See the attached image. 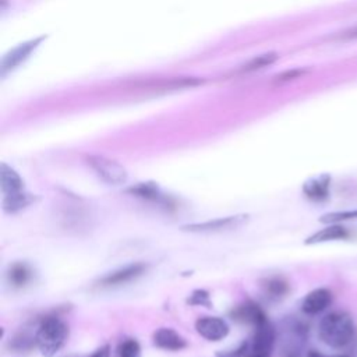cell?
Here are the masks:
<instances>
[{
  "label": "cell",
  "mask_w": 357,
  "mask_h": 357,
  "mask_svg": "<svg viewBox=\"0 0 357 357\" xmlns=\"http://www.w3.org/2000/svg\"><path fill=\"white\" fill-rule=\"evenodd\" d=\"M356 335L354 321L346 311H332L319 321L318 336L321 342L332 349L347 347Z\"/></svg>",
  "instance_id": "cell-1"
},
{
  "label": "cell",
  "mask_w": 357,
  "mask_h": 357,
  "mask_svg": "<svg viewBox=\"0 0 357 357\" xmlns=\"http://www.w3.org/2000/svg\"><path fill=\"white\" fill-rule=\"evenodd\" d=\"M35 346L43 357H53L59 353L67 343L70 336V329L66 321L59 315L43 317L33 332Z\"/></svg>",
  "instance_id": "cell-2"
},
{
  "label": "cell",
  "mask_w": 357,
  "mask_h": 357,
  "mask_svg": "<svg viewBox=\"0 0 357 357\" xmlns=\"http://www.w3.org/2000/svg\"><path fill=\"white\" fill-rule=\"evenodd\" d=\"M276 340V331L269 321L254 328L252 336L240 347L241 357H271Z\"/></svg>",
  "instance_id": "cell-3"
},
{
  "label": "cell",
  "mask_w": 357,
  "mask_h": 357,
  "mask_svg": "<svg viewBox=\"0 0 357 357\" xmlns=\"http://www.w3.org/2000/svg\"><path fill=\"white\" fill-rule=\"evenodd\" d=\"M250 220V215L247 213H236L223 218H215L204 222L187 223L180 227L181 231L194 233V234H211V233H222L236 230L244 226Z\"/></svg>",
  "instance_id": "cell-4"
},
{
  "label": "cell",
  "mask_w": 357,
  "mask_h": 357,
  "mask_svg": "<svg viewBox=\"0 0 357 357\" xmlns=\"http://www.w3.org/2000/svg\"><path fill=\"white\" fill-rule=\"evenodd\" d=\"M88 165L95 174L109 185H121L128 180V173L123 165L102 155L88 156Z\"/></svg>",
  "instance_id": "cell-5"
},
{
  "label": "cell",
  "mask_w": 357,
  "mask_h": 357,
  "mask_svg": "<svg viewBox=\"0 0 357 357\" xmlns=\"http://www.w3.org/2000/svg\"><path fill=\"white\" fill-rule=\"evenodd\" d=\"M45 39H46V35H42V36L29 39L26 42H22L18 46L13 47L10 52H7L0 61V75L4 77L13 70H15L20 64H22L39 47V45Z\"/></svg>",
  "instance_id": "cell-6"
},
{
  "label": "cell",
  "mask_w": 357,
  "mask_h": 357,
  "mask_svg": "<svg viewBox=\"0 0 357 357\" xmlns=\"http://www.w3.org/2000/svg\"><path fill=\"white\" fill-rule=\"evenodd\" d=\"M126 192L135 197V198L158 204L159 206H163L166 209H174L176 208L174 199L172 197H169L167 194H165L162 191V188L158 185V183H155V181L135 183V184L130 185L126 190Z\"/></svg>",
  "instance_id": "cell-7"
},
{
  "label": "cell",
  "mask_w": 357,
  "mask_h": 357,
  "mask_svg": "<svg viewBox=\"0 0 357 357\" xmlns=\"http://www.w3.org/2000/svg\"><path fill=\"white\" fill-rule=\"evenodd\" d=\"M146 271V265L142 262H132L124 266H120L112 272H107L96 282L99 287H116L126 283H130L144 275Z\"/></svg>",
  "instance_id": "cell-8"
},
{
  "label": "cell",
  "mask_w": 357,
  "mask_h": 357,
  "mask_svg": "<svg viewBox=\"0 0 357 357\" xmlns=\"http://www.w3.org/2000/svg\"><path fill=\"white\" fill-rule=\"evenodd\" d=\"M194 328L197 331V333L206 339L208 342H220L225 337H227L230 328L229 324L220 318V317H212V315H206V317H199L195 324Z\"/></svg>",
  "instance_id": "cell-9"
},
{
  "label": "cell",
  "mask_w": 357,
  "mask_h": 357,
  "mask_svg": "<svg viewBox=\"0 0 357 357\" xmlns=\"http://www.w3.org/2000/svg\"><path fill=\"white\" fill-rule=\"evenodd\" d=\"M331 174L321 173L318 176L307 178L301 185V191L307 199L312 202H324L331 195Z\"/></svg>",
  "instance_id": "cell-10"
},
{
  "label": "cell",
  "mask_w": 357,
  "mask_h": 357,
  "mask_svg": "<svg viewBox=\"0 0 357 357\" xmlns=\"http://www.w3.org/2000/svg\"><path fill=\"white\" fill-rule=\"evenodd\" d=\"M230 317L236 322L247 324V325H251L254 328L268 321V317L264 312V310L257 303L250 301V300L238 304L237 307H234L230 312Z\"/></svg>",
  "instance_id": "cell-11"
},
{
  "label": "cell",
  "mask_w": 357,
  "mask_h": 357,
  "mask_svg": "<svg viewBox=\"0 0 357 357\" xmlns=\"http://www.w3.org/2000/svg\"><path fill=\"white\" fill-rule=\"evenodd\" d=\"M332 303V291L326 287H317L308 291L301 301V311L305 315H318Z\"/></svg>",
  "instance_id": "cell-12"
},
{
  "label": "cell",
  "mask_w": 357,
  "mask_h": 357,
  "mask_svg": "<svg viewBox=\"0 0 357 357\" xmlns=\"http://www.w3.org/2000/svg\"><path fill=\"white\" fill-rule=\"evenodd\" d=\"M152 340L158 349L167 351H180L187 347V340L177 331L167 326L156 329L153 332Z\"/></svg>",
  "instance_id": "cell-13"
},
{
  "label": "cell",
  "mask_w": 357,
  "mask_h": 357,
  "mask_svg": "<svg viewBox=\"0 0 357 357\" xmlns=\"http://www.w3.org/2000/svg\"><path fill=\"white\" fill-rule=\"evenodd\" d=\"M350 237V231L342 226L340 223H329L325 227L317 230L311 236H308L304 240L305 245H315L322 244L328 241H336V240H346Z\"/></svg>",
  "instance_id": "cell-14"
},
{
  "label": "cell",
  "mask_w": 357,
  "mask_h": 357,
  "mask_svg": "<svg viewBox=\"0 0 357 357\" xmlns=\"http://www.w3.org/2000/svg\"><path fill=\"white\" fill-rule=\"evenodd\" d=\"M0 187H1V194L4 197V195H13L24 191L25 183L15 169H13L11 166L3 162L0 165Z\"/></svg>",
  "instance_id": "cell-15"
},
{
  "label": "cell",
  "mask_w": 357,
  "mask_h": 357,
  "mask_svg": "<svg viewBox=\"0 0 357 357\" xmlns=\"http://www.w3.org/2000/svg\"><path fill=\"white\" fill-rule=\"evenodd\" d=\"M261 289H262V294L269 301H280L289 294L290 284L287 279H284L283 276L273 275L261 280Z\"/></svg>",
  "instance_id": "cell-16"
},
{
  "label": "cell",
  "mask_w": 357,
  "mask_h": 357,
  "mask_svg": "<svg viewBox=\"0 0 357 357\" xmlns=\"http://www.w3.org/2000/svg\"><path fill=\"white\" fill-rule=\"evenodd\" d=\"M38 195L24 190L21 192L13 194V195H4L3 197V209L7 213H17L21 212L24 209H26L28 206L33 205L38 201Z\"/></svg>",
  "instance_id": "cell-17"
},
{
  "label": "cell",
  "mask_w": 357,
  "mask_h": 357,
  "mask_svg": "<svg viewBox=\"0 0 357 357\" xmlns=\"http://www.w3.org/2000/svg\"><path fill=\"white\" fill-rule=\"evenodd\" d=\"M32 279H33V271L25 262H14L13 265H10L7 271V280L15 289L25 287L32 282Z\"/></svg>",
  "instance_id": "cell-18"
},
{
  "label": "cell",
  "mask_w": 357,
  "mask_h": 357,
  "mask_svg": "<svg viewBox=\"0 0 357 357\" xmlns=\"http://www.w3.org/2000/svg\"><path fill=\"white\" fill-rule=\"evenodd\" d=\"M278 59H279V54H278L276 52H268V53L255 56L254 59H251L250 61H247V63L241 67V71H243V73H251V71L261 70V68H264V67H268V66L273 64Z\"/></svg>",
  "instance_id": "cell-19"
},
{
  "label": "cell",
  "mask_w": 357,
  "mask_h": 357,
  "mask_svg": "<svg viewBox=\"0 0 357 357\" xmlns=\"http://www.w3.org/2000/svg\"><path fill=\"white\" fill-rule=\"evenodd\" d=\"M117 357H142L141 344L132 337L121 340L117 346Z\"/></svg>",
  "instance_id": "cell-20"
},
{
  "label": "cell",
  "mask_w": 357,
  "mask_h": 357,
  "mask_svg": "<svg viewBox=\"0 0 357 357\" xmlns=\"http://www.w3.org/2000/svg\"><path fill=\"white\" fill-rule=\"evenodd\" d=\"M351 219H357V209L328 212V213H324V215L319 218V222H321V223H325V225H329V223H340V222L351 220Z\"/></svg>",
  "instance_id": "cell-21"
},
{
  "label": "cell",
  "mask_w": 357,
  "mask_h": 357,
  "mask_svg": "<svg viewBox=\"0 0 357 357\" xmlns=\"http://www.w3.org/2000/svg\"><path fill=\"white\" fill-rule=\"evenodd\" d=\"M188 303H190L191 305H205V307H211L209 293H208L206 290L197 289V290H194V291L190 294Z\"/></svg>",
  "instance_id": "cell-22"
},
{
  "label": "cell",
  "mask_w": 357,
  "mask_h": 357,
  "mask_svg": "<svg viewBox=\"0 0 357 357\" xmlns=\"http://www.w3.org/2000/svg\"><path fill=\"white\" fill-rule=\"evenodd\" d=\"M307 71L303 70V68H294V70H287L282 74H279L276 77V81L279 82H286V81H290V79H296V78H300L303 74H305Z\"/></svg>",
  "instance_id": "cell-23"
},
{
  "label": "cell",
  "mask_w": 357,
  "mask_h": 357,
  "mask_svg": "<svg viewBox=\"0 0 357 357\" xmlns=\"http://www.w3.org/2000/svg\"><path fill=\"white\" fill-rule=\"evenodd\" d=\"M336 38L339 40H354V39H357V25L339 32V35H336Z\"/></svg>",
  "instance_id": "cell-24"
},
{
  "label": "cell",
  "mask_w": 357,
  "mask_h": 357,
  "mask_svg": "<svg viewBox=\"0 0 357 357\" xmlns=\"http://www.w3.org/2000/svg\"><path fill=\"white\" fill-rule=\"evenodd\" d=\"M112 351H110V344H103L100 347H98L89 357H110Z\"/></svg>",
  "instance_id": "cell-25"
},
{
  "label": "cell",
  "mask_w": 357,
  "mask_h": 357,
  "mask_svg": "<svg viewBox=\"0 0 357 357\" xmlns=\"http://www.w3.org/2000/svg\"><path fill=\"white\" fill-rule=\"evenodd\" d=\"M305 357H347L344 354H324L321 351H317V350H310Z\"/></svg>",
  "instance_id": "cell-26"
}]
</instances>
